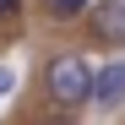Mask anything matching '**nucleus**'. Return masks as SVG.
<instances>
[{
    "label": "nucleus",
    "mask_w": 125,
    "mask_h": 125,
    "mask_svg": "<svg viewBox=\"0 0 125 125\" xmlns=\"http://www.w3.org/2000/svg\"><path fill=\"white\" fill-rule=\"evenodd\" d=\"M87 27L98 44H109V49H125V0H93L87 11Z\"/></svg>",
    "instance_id": "nucleus-2"
},
{
    "label": "nucleus",
    "mask_w": 125,
    "mask_h": 125,
    "mask_svg": "<svg viewBox=\"0 0 125 125\" xmlns=\"http://www.w3.org/2000/svg\"><path fill=\"white\" fill-rule=\"evenodd\" d=\"M11 11H16V0H0V16H11Z\"/></svg>",
    "instance_id": "nucleus-6"
},
{
    "label": "nucleus",
    "mask_w": 125,
    "mask_h": 125,
    "mask_svg": "<svg viewBox=\"0 0 125 125\" xmlns=\"http://www.w3.org/2000/svg\"><path fill=\"white\" fill-rule=\"evenodd\" d=\"M44 6H49V16H60V22H71V16H82V11L93 6V0H44Z\"/></svg>",
    "instance_id": "nucleus-4"
},
{
    "label": "nucleus",
    "mask_w": 125,
    "mask_h": 125,
    "mask_svg": "<svg viewBox=\"0 0 125 125\" xmlns=\"http://www.w3.org/2000/svg\"><path fill=\"white\" fill-rule=\"evenodd\" d=\"M93 103L98 109H120L125 103V54L109 60L103 71H93Z\"/></svg>",
    "instance_id": "nucleus-3"
},
{
    "label": "nucleus",
    "mask_w": 125,
    "mask_h": 125,
    "mask_svg": "<svg viewBox=\"0 0 125 125\" xmlns=\"http://www.w3.org/2000/svg\"><path fill=\"white\" fill-rule=\"evenodd\" d=\"M11 87H16V71H11V65H0V93H11Z\"/></svg>",
    "instance_id": "nucleus-5"
},
{
    "label": "nucleus",
    "mask_w": 125,
    "mask_h": 125,
    "mask_svg": "<svg viewBox=\"0 0 125 125\" xmlns=\"http://www.w3.org/2000/svg\"><path fill=\"white\" fill-rule=\"evenodd\" d=\"M44 98L54 109H65V114H76L82 103H93V65H87V54L54 49L49 65H44Z\"/></svg>",
    "instance_id": "nucleus-1"
}]
</instances>
